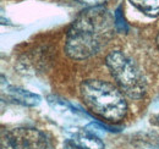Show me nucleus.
<instances>
[{"mask_svg": "<svg viewBox=\"0 0 159 149\" xmlns=\"http://www.w3.org/2000/svg\"><path fill=\"white\" fill-rule=\"evenodd\" d=\"M115 29V17L107 7H87L69 28L65 52L75 60L88 59L109 43Z\"/></svg>", "mask_w": 159, "mask_h": 149, "instance_id": "1", "label": "nucleus"}, {"mask_svg": "<svg viewBox=\"0 0 159 149\" xmlns=\"http://www.w3.org/2000/svg\"><path fill=\"white\" fill-rule=\"evenodd\" d=\"M80 94L84 105L105 120L118 122L127 112V103L124 94L105 81L88 79L82 82Z\"/></svg>", "mask_w": 159, "mask_h": 149, "instance_id": "2", "label": "nucleus"}, {"mask_svg": "<svg viewBox=\"0 0 159 149\" xmlns=\"http://www.w3.org/2000/svg\"><path fill=\"white\" fill-rule=\"evenodd\" d=\"M107 66L121 91L130 98L139 99L146 93V82L137 65L120 50L107 56Z\"/></svg>", "mask_w": 159, "mask_h": 149, "instance_id": "3", "label": "nucleus"}, {"mask_svg": "<svg viewBox=\"0 0 159 149\" xmlns=\"http://www.w3.org/2000/svg\"><path fill=\"white\" fill-rule=\"evenodd\" d=\"M47 136L37 129L17 127L2 132L1 149H49Z\"/></svg>", "mask_w": 159, "mask_h": 149, "instance_id": "4", "label": "nucleus"}, {"mask_svg": "<svg viewBox=\"0 0 159 149\" xmlns=\"http://www.w3.org/2000/svg\"><path fill=\"white\" fill-rule=\"evenodd\" d=\"M71 142L79 149H104V143L99 137L89 130L75 129L71 132Z\"/></svg>", "mask_w": 159, "mask_h": 149, "instance_id": "5", "label": "nucleus"}, {"mask_svg": "<svg viewBox=\"0 0 159 149\" xmlns=\"http://www.w3.org/2000/svg\"><path fill=\"white\" fill-rule=\"evenodd\" d=\"M1 91H2V94L6 93L7 98L12 99L16 103H20L25 106H36L40 103V97L38 94H34L19 87L6 84V88L1 86Z\"/></svg>", "mask_w": 159, "mask_h": 149, "instance_id": "6", "label": "nucleus"}, {"mask_svg": "<svg viewBox=\"0 0 159 149\" xmlns=\"http://www.w3.org/2000/svg\"><path fill=\"white\" fill-rule=\"evenodd\" d=\"M47 99L52 109L55 112H58L60 116L66 119H77L79 111L66 100L60 99L59 97H55V95H49Z\"/></svg>", "mask_w": 159, "mask_h": 149, "instance_id": "7", "label": "nucleus"}, {"mask_svg": "<svg viewBox=\"0 0 159 149\" xmlns=\"http://www.w3.org/2000/svg\"><path fill=\"white\" fill-rule=\"evenodd\" d=\"M130 2L144 15L151 17L159 16V0H130Z\"/></svg>", "mask_w": 159, "mask_h": 149, "instance_id": "8", "label": "nucleus"}, {"mask_svg": "<svg viewBox=\"0 0 159 149\" xmlns=\"http://www.w3.org/2000/svg\"><path fill=\"white\" fill-rule=\"evenodd\" d=\"M114 17H115V27L119 32H126L127 31V25H126V21L122 16V12H121V6H119L116 9V11L114 12Z\"/></svg>", "mask_w": 159, "mask_h": 149, "instance_id": "9", "label": "nucleus"}, {"mask_svg": "<svg viewBox=\"0 0 159 149\" xmlns=\"http://www.w3.org/2000/svg\"><path fill=\"white\" fill-rule=\"evenodd\" d=\"M80 1L87 5L88 7H94V6H103V4L107 0H80Z\"/></svg>", "mask_w": 159, "mask_h": 149, "instance_id": "10", "label": "nucleus"}, {"mask_svg": "<svg viewBox=\"0 0 159 149\" xmlns=\"http://www.w3.org/2000/svg\"><path fill=\"white\" fill-rule=\"evenodd\" d=\"M157 44H158V48H159V34H158V38H157Z\"/></svg>", "mask_w": 159, "mask_h": 149, "instance_id": "11", "label": "nucleus"}]
</instances>
